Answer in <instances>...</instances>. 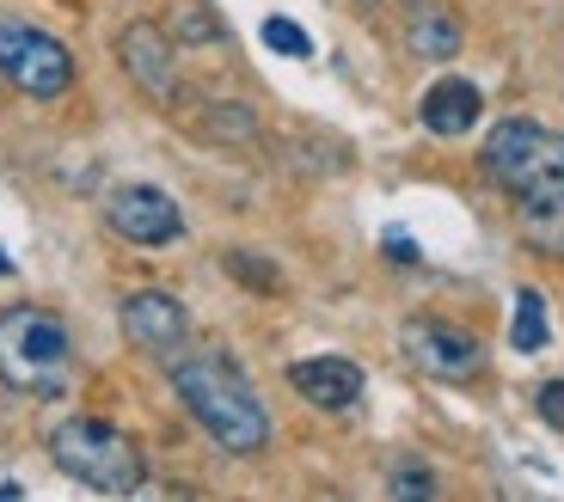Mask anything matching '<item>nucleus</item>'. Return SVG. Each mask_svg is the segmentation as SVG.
I'll return each instance as SVG.
<instances>
[{
  "instance_id": "nucleus-1",
  "label": "nucleus",
  "mask_w": 564,
  "mask_h": 502,
  "mask_svg": "<svg viewBox=\"0 0 564 502\" xmlns=\"http://www.w3.org/2000/svg\"><path fill=\"white\" fill-rule=\"evenodd\" d=\"M166 374H172V392L184 399V411L215 435V447H227V454H264L270 411H264V399L246 386V374L227 362V356H215V349H203V356H178Z\"/></svg>"
},
{
  "instance_id": "nucleus-2",
  "label": "nucleus",
  "mask_w": 564,
  "mask_h": 502,
  "mask_svg": "<svg viewBox=\"0 0 564 502\" xmlns=\"http://www.w3.org/2000/svg\"><path fill=\"white\" fill-rule=\"evenodd\" d=\"M479 172L522 209H552V203H564V135L540 129L534 117H509L485 135Z\"/></svg>"
},
{
  "instance_id": "nucleus-3",
  "label": "nucleus",
  "mask_w": 564,
  "mask_h": 502,
  "mask_svg": "<svg viewBox=\"0 0 564 502\" xmlns=\"http://www.w3.org/2000/svg\"><path fill=\"white\" fill-rule=\"evenodd\" d=\"M0 380L31 399H62L74 380V343L68 325L43 307L0 313Z\"/></svg>"
},
{
  "instance_id": "nucleus-4",
  "label": "nucleus",
  "mask_w": 564,
  "mask_h": 502,
  "mask_svg": "<svg viewBox=\"0 0 564 502\" xmlns=\"http://www.w3.org/2000/svg\"><path fill=\"white\" fill-rule=\"evenodd\" d=\"M50 460L74 484L99 490V496H129L148 478V460H141L135 435H123L117 423H99V417H62L50 429Z\"/></svg>"
},
{
  "instance_id": "nucleus-5",
  "label": "nucleus",
  "mask_w": 564,
  "mask_h": 502,
  "mask_svg": "<svg viewBox=\"0 0 564 502\" xmlns=\"http://www.w3.org/2000/svg\"><path fill=\"white\" fill-rule=\"evenodd\" d=\"M0 80L25 98H62L74 86V50L25 19H0Z\"/></svg>"
},
{
  "instance_id": "nucleus-6",
  "label": "nucleus",
  "mask_w": 564,
  "mask_h": 502,
  "mask_svg": "<svg viewBox=\"0 0 564 502\" xmlns=\"http://www.w3.org/2000/svg\"><path fill=\"white\" fill-rule=\"evenodd\" d=\"M105 227H111L117 239H129V245H172V239H184V209L172 203L160 184H117L111 196H105Z\"/></svg>"
},
{
  "instance_id": "nucleus-7",
  "label": "nucleus",
  "mask_w": 564,
  "mask_h": 502,
  "mask_svg": "<svg viewBox=\"0 0 564 502\" xmlns=\"http://www.w3.org/2000/svg\"><path fill=\"white\" fill-rule=\"evenodd\" d=\"M405 356H411V368L417 374H430V380H473L485 368V343L473 331H460V325H448V319H411L405 325Z\"/></svg>"
},
{
  "instance_id": "nucleus-8",
  "label": "nucleus",
  "mask_w": 564,
  "mask_h": 502,
  "mask_svg": "<svg viewBox=\"0 0 564 502\" xmlns=\"http://www.w3.org/2000/svg\"><path fill=\"white\" fill-rule=\"evenodd\" d=\"M117 62H123V74L135 80L141 98H154V105H178L184 80H178V62H172V37L154 25V19L123 25V37H117Z\"/></svg>"
},
{
  "instance_id": "nucleus-9",
  "label": "nucleus",
  "mask_w": 564,
  "mask_h": 502,
  "mask_svg": "<svg viewBox=\"0 0 564 502\" xmlns=\"http://www.w3.org/2000/svg\"><path fill=\"white\" fill-rule=\"evenodd\" d=\"M117 319H123V337L141 349V356H178L184 337H191V313H184V301L166 294V288L129 294Z\"/></svg>"
},
{
  "instance_id": "nucleus-10",
  "label": "nucleus",
  "mask_w": 564,
  "mask_h": 502,
  "mask_svg": "<svg viewBox=\"0 0 564 502\" xmlns=\"http://www.w3.org/2000/svg\"><path fill=\"white\" fill-rule=\"evenodd\" d=\"M289 386L319 411H350L362 399V368L350 356H307V362L289 368Z\"/></svg>"
},
{
  "instance_id": "nucleus-11",
  "label": "nucleus",
  "mask_w": 564,
  "mask_h": 502,
  "mask_svg": "<svg viewBox=\"0 0 564 502\" xmlns=\"http://www.w3.org/2000/svg\"><path fill=\"white\" fill-rule=\"evenodd\" d=\"M479 117H485V92L473 80H460V74H442L417 105V123L430 129V135H466Z\"/></svg>"
},
{
  "instance_id": "nucleus-12",
  "label": "nucleus",
  "mask_w": 564,
  "mask_h": 502,
  "mask_svg": "<svg viewBox=\"0 0 564 502\" xmlns=\"http://www.w3.org/2000/svg\"><path fill=\"white\" fill-rule=\"evenodd\" d=\"M191 135H203L209 148H227V154H246V148H258V111L234 105V98H215V105L191 111Z\"/></svg>"
},
{
  "instance_id": "nucleus-13",
  "label": "nucleus",
  "mask_w": 564,
  "mask_h": 502,
  "mask_svg": "<svg viewBox=\"0 0 564 502\" xmlns=\"http://www.w3.org/2000/svg\"><path fill=\"white\" fill-rule=\"evenodd\" d=\"M411 56H423V62H448V56H460V19L454 13H417L411 19Z\"/></svg>"
},
{
  "instance_id": "nucleus-14",
  "label": "nucleus",
  "mask_w": 564,
  "mask_h": 502,
  "mask_svg": "<svg viewBox=\"0 0 564 502\" xmlns=\"http://www.w3.org/2000/svg\"><path fill=\"white\" fill-rule=\"evenodd\" d=\"M546 301H540L534 288L516 294V325H509V343L522 349V356H534V349H546Z\"/></svg>"
},
{
  "instance_id": "nucleus-15",
  "label": "nucleus",
  "mask_w": 564,
  "mask_h": 502,
  "mask_svg": "<svg viewBox=\"0 0 564 502\" xmlns=\"http://www.w3.org/2000/svg\"><path fill=\"white\" fill-rule=\"evenodd\" d=\"M227 270L246 282V288H264V294H276L282 288V276H276V264L270 258H252V251H227Z\"/></svg>"
},
{
  "instance_id": "nucleus-16",
  "label": "nucleus",
  "mask_w": 564,
  "mask_h": 502,
  "mask_svg": "<svg viewBox=\"0 0 564 502\" xmlns=\"http://www.w3.org/2000/svg\"><path fill=\"white\" fill-rule=\"evenodd\" d=\"M264 43L276 50V56H295V62H301V56H313V37L295 25V19H282V13H276V19H264Z\"/></svg>"
},
{
  "instance_id": "nucleus-17",
  "label": "nucleus",
  "mask_w": 564,
  "mask_h": 502,
  "mask_svg": "<svg viewBox=\"0 0 564 502\" xmlns=\"http://www.w3.org/2000/svg\"><path fill=\"white\" fill-rule=\"evenodd\" d=\"M528 215V239L546 251H564V203H552V209H522Z\"/></svg>"
},
{
  "instance_id": "nucleus-18",
  "label": "nucleus",
  "mask_w": 564,
  "mask_h": 502,
  "mask_svg": "<svg viewBox=\"0 0 564 502\" xmlns=\"http://www.w3.org/2000/svg\"><path fill=\"white\" fill-rule=\"evenodd\" d=\"M178 19H184V25H178L184 43H215V37H221V19H215L209 7H184Z\"/></svg>"
},
{
  "instance_id": "nucleus-19",
  "label": "nucleus",
  "mask_w": 564,
  "mask_h": 502,
  "mask_svg": "<svg viewBox=\"0 0 564 502\" xmlns=\"http://www.w3.org/2000/svg\"><path fill=\"white\" fill-rule=\"evenodd\" d=\"M534 411H540V423L564 429V380H546V386L534 392Z\"/></svg>"
},
{
  "instance_id": "nucleus-20",
  "label": "nucleus",
  "mask_w": 564,
  "mask_h": 502,
  "mask_svg": "<svg viewBox=\"0 0 564 502\" xmlns=\"http://www.w3.org/2000/svg\"><path fill=\"white\" fill-rule=\"evenodd\" d=\"M387 490H393V496H436V478L430 472H393Z\"/></svg>"
},
{
  "instance_id": "nucleus-21",
  "label": "nucleus",
  "mask_w": 564,
  "mask_h": 502,
  "mask_svg": "<svg viewBox=\"0 0 564 502\" xmlns=\"http://www.w3.org/2000/svg\"><path fill=\"white\" fill-rule=\"evenodd\" d=\"M387 251H393V258H417V245H411L405 233H387Z\"/></svg>"
},
{
  "instance_id": "nucleus-22",
  "label": "nucleus",
  "mask_w": 564,
  "mask_h": 502,
  "mask_svg": "<svg viewBox=\"0 0 564 502\" xmlns=\"http://www.w3.org/2000/svg\"><path fill=\"white\" fill-rule=\"evenodd\" d=\"M0 270H7V258H0Z\"/></svg>"
}]
</instances>
